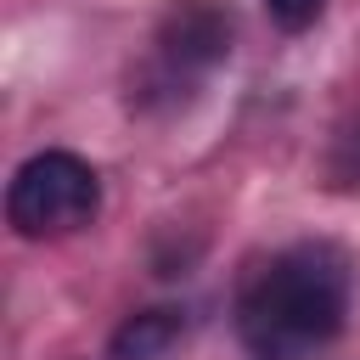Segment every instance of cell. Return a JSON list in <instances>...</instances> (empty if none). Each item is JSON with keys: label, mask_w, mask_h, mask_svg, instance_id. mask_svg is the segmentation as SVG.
Returning <instances> with one entry per match:
<instances>
[{"label": "cell", "mask_w": 360, "mask_h": 360, "mask_svg": "<svg viewBox=\"0 0 360 360\" xmlns=\"http://www.w3.org/2000/svg\"><path fill=\"white\" fill-rule=\"evenodd\" d=\"M264 6H270V17H276L287 34H298V28H309V22L321 17L326 0H264Z\"/></svg>", "instance_id": "cell-6"}, {"label": "cell", "mask_w": 360, "mask_h": 360, "mask_svg": "<svg viewBox=\"0 0 360 360\" xmlns=\"http://www.w3.org/2000/svg\"><path fill=\"white\" fill-rule=\"evenodd\" d=\"M180 332H186V315H180V309H169V304L141 309V315H129V321L107 338V360H163V354L180 343Z\"/></svg>", "instance_id": "cell-4"}, {"label": "cell", "mask_w": 360, "mask_h": 360, "mask_svg": "<svg viewBox=\"0 0 360 360\" xmlns=\"http://www.w3.org/2000/svg\"><path fill=\"white\" fill-rule=\"evenodd\" d=\"M152 45H158V73L169 84H191L197 73H208V68H219L231 56L236 17L219 0H174L163 11V22H158Z\"/></svg>", "instance_id": "cell-3"}, {"label": "cell", "mask_w": 360, "mask_h": 360, "mask_svg": "<svg viewBox=\"0 0 360 360\" xmlns=\"http://www.w3.org/2000/svg\"><path fill=\"white\" fill-rule=\"evenodd\" d=\"M326 174L349 191H360V124H349L338 141H332V158H326Z\"/></svg>", "instance_id": "cell-5"}, {"label": "cell", "mask_w": 360, "mask_h": 360, "mask_svg": "<svg viewBox=\"0 0 360 360\" xmlns=\"http://www.w3.org/2000/svg\"><path fill=\"white\" fill-rule=\"evenodd\" d=\"M101 208V180L79 152H34L17 163L11 186H6V219L17 236L45 242V236H68L79 225H90Z\"/></svg>", "instance_id": "cell-2"}, {"label": "cell", "mask_w": 360, "mask_h": 360, "mask_svg": "<svg viewBox=\"0 0 360 360\" xmlns=\"http://www.w3.org/2000/svg\"><path fill=\"white\" fill-rule=\"evenodd\" d=\"M354 264L338 242H292L242 281L236 332L253 360H298L343 332Z\"/></svg>", "instance_id": "cell-1"}]
</instances>
